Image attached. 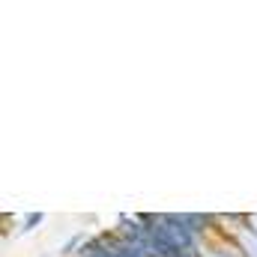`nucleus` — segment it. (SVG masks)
Masks as SVG:
<instances>
[{
    "instance_id": "nucleus-1",
    "label": "nucleus",
    "mask_w": 257,
    "mask_h": 257,
    "mask_svg": "<svg viewBox=\"0 0 257 257\" xmlns=\"http://www.w3.org/2000/svg\"><path fill=\"white\" fill-rule=\"evenodd\" d=\"M215 221L218 224H230V227H221V230H215L218 236H227V239H233V245L242 251V257H257V233L254 227L245 221V215H215Z\"/></svg>"
},
{
    "instance_id": "nucleus-2",
    "label": "nucleus",
    "mask_w": 257,
    "mask_h": 257,
    "mask_svg": "<svg viewBox=\"0 0 257 257\" xmlns=\"http://www.w3.org/2000/svg\"><path fill=\"white\" fill-rule=\"evenodd\" d=\"M203 257H242V251L233 245V239H227V236H212V242L206 245V251Z\"/></svg>"
},
{
    "instance_id": "nucleus-3",
    "label": "nucleus",
    "mask_w": 257,
    "mask_h": 257,
    "mask_svg": "<svg viewBox=\"0 0 257 257\" xmlns=\"http://www.w3.org/2000/svg\"><path fill=\"white\" fill-rule=\"evenodd\" d=\"M245 221H248V224L254 227V233H257V212H254V215H245Z\"/></svg>"
}]
</instances>
